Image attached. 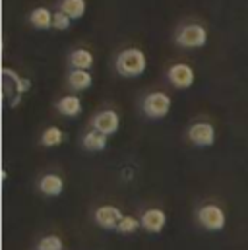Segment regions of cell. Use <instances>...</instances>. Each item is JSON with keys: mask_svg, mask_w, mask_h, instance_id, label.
Returning a JSON list of instances; mask_svg holds the SVG:
<instances>
[{"mask_svg": "<svg viewBox=\"0 0 248 250\" xmlns=\"http://www.w3.org/2000/svg\"><path fill=\"white\" fill-rule=\"evenodd\" d=\"M115 68L123 78H138L145 72L147 59H145L144 51H140V49H126L117 55Z\"/></svg>", "mask_w": 248, "mask_h": 250, "instance_id": "obj_1", "label": "cell"}, {"mask_svg": "<svg viewBox=\"0 0 248 250\" xmlns=\"http://www.w3.org/2000/svg\"><path fill=\"white\" fill-rule=\"evenodd\" d=\"M142 109L149 119H165L171 111V97L163 91H153L145 95Z\"/></svg>", "mask_w": 248, "mask_h": 250, "instance_id": "obj_2", "label": "cell"}, {"mask_svg": "<svg viewBox=\"0 0 248 250\" xmlns=\"http://www.w3.org/2000/svg\"><path fill=\"white\" fill-rule=\"evenodd\" d=\"M207 43V31L198 23H188L177 33V45L183 49H202Z\"/></svg>", "mask_w": 248, "mask_h": 250, "instance_id": "obj_3", "label": "cell"}, {"mask_svg": "<svg viewBox=\"0 0 248 250\" xmlns=\"http://www.w3.org/2000/svg\"><path fill=\"white\" fill-rule=\"evenodd\" d=\"M198 221L202 223L204 229L207 231H221L225 227V213L219 206L215 204H207L202 206L198 211Z\"/></svg>", "mask_w": 248, "mask_h": 250, "instance_id": "obj_4", "label": "cell"}, {"mask_svg": "<svg viewBox=\"0 0 248 250\" xmlns=\"http://www.w3.org/2000/svg\"><path fill=\"white\" fill-rule=\"evenodd\" d=\"M91 125H93V130H97V132H101L105 136H113L121 126V119L113 109H107V111L97 113L93 117Z\"/></svg>", "mask_w": 248, "mask_h": 250, "instance_id": "obj_5", "label": "cell"}, {"mask_svg": "<svg viewBox=\"0 0 248 250\" xmlns=\"http://www.w3.org/2000/svg\"><path fill=\"white\" fill-rule=\"evenodd\" d=\"M188 138H190V142L194 146L207 147V146H211L215 142V128L209 123H196V125L190 126Z\"/></svg>", "mask_w": 248, "mask_h": 250, "instance_id": "obj_6", "label": "cell"}, {"mask_svg": "<svg viewBox=\"0 0 248 250\" xmlns=\"http://www.w3.org/2000/svg\"><path fill=\"white\" fill-rule=\"evenodd\" d=\"M169 82L177 87V89H188V87H192V83H194V78H196V74H194V70H192V66H188V64H175V66H171V70H169Z\"/></svg>", "mask_w": 248, "mask_h": 250, "instance_id": "obj_7", "label": "cell"}, {"mask_svg": "<svg viewBox=\"0 0 248 250\" xmlns=\"http://www.w3.org/2000/svg\"><path fill=\"white\" fill-rule=\"evenodd\" d=\"M95 223L103 229H117L119 223L123 221V211L117 206H101L95 209Z\"/></svg>", "mask_w": 248, "mask_h": 250, "instance_id": "obj_8", "label": "cell"}, {"mask_svg": "<svg viewBox=\"0 0 248 250\" xmlns=\"http://www.w3.org/2000/svg\"><path fill=\"white\" fill-rule=\"evenodd\" d=\"M142 221V227L147 231V233H161L165 223H167V215L163 209L159 208H149L144 211V215L140 217Z\"/></svg>", "mask_w": 248, "mask_h": 250, "instance_id": "obj_9", "label": "cell"}, {"mask_svg": "<svg viewBox=\"0 0 248 250\" xmlns=\"http://www.w3.org/2000/svg\"><path fill=\"white\" fill-rule=\"evenodd\" d=\"M93 83V76L89 74V70H70L68 72V85L74 91H85L89 89Z\"/></svg>", "mask_w": 248, "mask_h": 250, "instance_id": "obj_10", "label": "cell"}, {"mask_svg": "<svg viewBox=\"0 0 248 250\" xmlns=\"http://www.w3.org/2000/svg\"><path fill=\"white\" fill-rule=\"evenodd\" d=\"M57 109H59L61 115L68 117V119H74V117L82 115V101L76 95H66L57 103Z\"/></svg>", "mask_w": 248, "mask_h": 250, "instance_id": "obj_11", "label": "cell"}, {"mask_svg": "<svg viewBox=\"0 0 248 250\" xmlns=\"http://www.w3.org/2000/svg\"><path fill=\"white\" fill-rule=\"evenodd\" d=\"M53 18L55 14L49 10V8H35L31 14H29V21L35 29H51L53 27Z\"/></svg>", "mask_w": 248, "mask_h": 250, "instance_id": "obj_12", "label": "cell"}, {"mask_svg": "<svg viewBox=\"0 0 248 250\" xmlns=\"http://www.w3.org/2000/svg\"><path fill=\"white\" fill-rule=\"evenodd\" d=\"M39 190L45 194V196H61L62 190H64V181H62L59 175H45L41 181H39Z\"/></svg>", "mask_w": 248, "mask_h": 250, "instance_id": "obj_13", "label": "cell"}, {"mask_svg": "<svg viewBox=\"0 0 248 250\" xmlns=\"http://www.w3.org/2000/svg\"><path fill=\"white\" fill-rule=\"evenodd\" d=\"M107 142H109V136H105L97 130H89L82 140V144L87 151H103L107 147Z\"/></svg>", "mask_w": 248, "mask_h": 250, "instance_id": "obj_14", "label": "cell"}, {"mask_svg": "<svg viewBox=\"0 0 248 250\" xmlns=\"http://www.w3.org/2000/svg\"><path fill=\"white\" fill-rule=\"evenodd\" d=\"M72 70H89L93 66V55L85 49H76L68 57Z\"/></svg>", "mask_w": 248, "mask_h": 250, "instance_id": "obj_15", "label": "cell"}, {"mask_svg": "<svg viewBox=\"0 0 248 250\" xmlns=\"http://www.w3.org/2000/svg\"><path fill=\"white\" fill-rule=\"evenodd\" d=\"M61 10L72 20H80L85 14V0H62Z\"/></svg>", "mask_w": 248, "mask_h": 250, "instance_id": "obj_16", "label": "cell"}, {"mask_svg": "<svg viewBox=\"0 0 248 250\" xmlns=\"http://www.w3.org/2000/svg\"><path fill=\"white\" fill-rule=\"evenodd\" d=\"M62 140H64V134H62L61 128H57V126L47 128V130L43 132V136H41V144H43L45 147H55V146H61Z\"/></svg>", "mask_w": 248, "mask_h": 250, "instance_id": "obj_17", "label": "cell"}, {"mask_svg": "<svg viewBox=\"0 0 248 250\" xmlns=\"http://www.w3.org/2000/svg\"><path fill=\"white\" fill-rule=\"evenodd\" d=\"M140 225H142V221H140L138 217L124 215L123 221H121V223H119V227H117V231H119V233H123V235H132V233H136V231L140 229Z\"/></svg>", "mask_w": 248, "mask_h": 250, "instance_id": "obj_18", "label": "cell"}, {"mask_svg": "<svg viewBox=\"0 0 248 250\" xmlns=\"http://www.w3.org/2000/svg\"><path fill=\"white\" fill-rule=\"evenodd\" d=\"M4 76H10L12 80H14V85H16V91H18V95L20 93H25L29 87H31V82L27 80V78H20L16 72H12V70H4Z\"/></svg>", "mask_w": 248, "mask_h": 250, "instance_id": "obj_19", "label": "cell"}, {"mask_svg": "<svg viewBox=\"0 0 248 250\" xmlns=\"http://www.w3.org/2000/svg\"><path fill=\"white\" fill-rule=\"evenodd\" d=\"M39 250H62V239L57 235H49V237H43L37 245Z\"/></svg>", "mask_w": 248, "mask_h": 250, "instance_id": "obj_20", "label": "cell"}, {"mask_svg": "<svg viewBox=\"0 0 248 250\" xmlns=\"http://www.w3.org/2000/svg\"><path fill=\"white\" fill-rule=\"evenodd\" d=\"M70 25H72V18L66 16L62 10H57L55 12V18H53V27H57L59 31H66Z\"/></svg>", "mask_w": 248, "mask_h": 250, "instance_id": "obj_21", "label": "cell"}]
</instances>
